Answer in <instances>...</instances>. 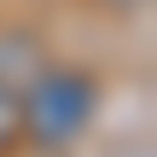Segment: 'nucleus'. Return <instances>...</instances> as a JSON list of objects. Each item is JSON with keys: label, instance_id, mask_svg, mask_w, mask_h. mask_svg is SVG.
Returning <instances> with one entry per match:
<instances>
[{"label": "nucleus", "instance_id": "obj_1", "mask_svg": "<svg viewBox=\"0 0 157 157\" xmlns=\"http://www.w3.org/2000/svg\"><path fill=\"white\" fill-rule=\"evenodd\" d=\"M99 111V87L82 70H35L17 93V134L35 146H70Z\"/></svg>", "mask_w": 157, "mask_h": 157}, {"label": "nucleus", "instance_id": "obj_3", "mask_svg": "<svg viewBox=\"0 0 157 157\" xmlns=\"http://www.w3.org/2000/svg\"><path fill=\"white\" fill-rule=\"evenodd\" d=\"M17 140V93H6L0 87V151Z\"/></svg>", "mask_w": 157, "mask_h": 157}, {"label": "nucleus", "instance_id": "obj_2", "mask_svg": "<svg viewBox=\"0 0 157 157\" xmlns=\"http://www.w3.org/2000/svg\"><path fill=\"white\" fill-rule=\"evenodd\" d=\"M35 70H47L41 64V47L29 35H0V87L6 93H23Z\"/></svg>", "mask_w": 157, "mask_h": 157}]
</instances>
